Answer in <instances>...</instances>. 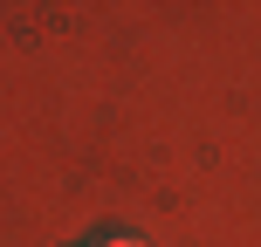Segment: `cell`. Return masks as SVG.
<instances>
[{"label": "cell", "mask_w": 261, "mask_h": 247, "mask_svg": "<svg viewBox=\"0 0 261 247\" xmlns=\"http://www.w3.org/2000/svg\"><path fill=\"white\" fill-rule=\"evenodd\" d=\"M96 247H144L138 234H117V240H96Z\"/></svg>", "instance_id": "1"}]
</instances>
